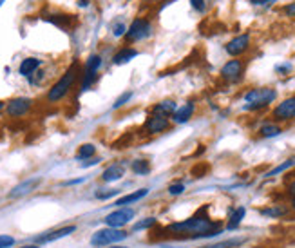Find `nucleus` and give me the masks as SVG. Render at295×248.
<instances>
[{"instance_id": "nucleus-1", "label": "nucleus", "mask_w": 295, "mask_h": 248, "mask_svg": "<svg viewBox=\"0 0 295 248\" xmlns=\"http://www.w3.org/2000/svg\"><path fill=\"white\" fill-rule=\"evenodd\" d=\"M208 205L203 207L185 221L170 223L168 227L161 228L160 232L167 237H188V239H201V237H212L221 234V223L219 221H212L208 216Z\"/></svg>"}, {"instance_id": "nucleus-2", "label": "nucleus", "mask_w": 295, "mask_h": 248, "mask_svg": "<svg viewBox=\"0 0 295 248\" xmlns=\"http://www.w3.org/2000/svg\"><path fill=\"white\" fill-rule=\"evenodd\" d=\"M275 96H277L275 89H268V87L252 89V91H248L247 94H244V102H247L244 109H247V111H259V109L270 105L272 102L275 100Z\"/></svg>"}, {"instance_id": "nucleus-3", "label": "nucleus", "mask_w": 295, "mask_h": 248, "mask_svg": "<svg viewBox=\"0 0 295 248\" xmlns=\"http://www.w3.org/2000/svg\"><path fill=\"white\" fill-rule=\"evenodd\" d=\"M75 80H76V64H72L71 67L67 69V72L62 76L60 80L56 82V84L53 85L51 89H49L47 100L53 102V104H55V102H58V100H62V98H64L65 94L69 92V89L72 87Z\"/></svg>"}, {"instance_id": "nucleus-4", "label": "nucleus", "mask_w": 295, "mask_h": 248, "mask_svg": "<svg viewBox=\"0 0 295 248\" xmlns=\"http://www.w3.org/2000/svg\"><path fill=\"white\" fill-rule=\"evenodd\" d=\"M129 234L121 228H102V230H96L91 237L92 246H111L114 243H120V241L127 239Z\"/></svg>"}, {"instance_id": "nucleus-5", "label": "nucleus", "mask_w": 295, "mask_h": 248, "mask_svg": "<svg viewBox=\"0 0 295 248\" xmlns=\"http://www.w3.org/2000/svg\"><path fill=\"white\" fill-rule=\"evenodd\" d=\"M151 35H152L151 22L145 20V18H136V20L129 26L127 33H125V38H127L129 42H140L149 38Z\"/></svg>"}, {"instance_id": "nucleus-6", "label": "nucleus", "mask_w": 295, "mask_h": 248, "mask_svg": "<svg viewBox=\"0 0 295 248\" xmlns=\"http://www.w3.org/2000/svg\"><path fill=\"white\" fill-rule=\"evenodd\" d=\"M134 210L129 207H121L118 208V210H114V212H111L107 217H105V225L111 228H121L125 227L127 223H131L132 217H134Z\"/></svg>"}, {"instance_id": "nucleus-7", "label": "nucleus", "mask_w": 295, "mask_h": 248, "mask_svg": "<svg viewBox=\"0 0 295 248\" xmlns=\"http://www.w3.org/2000/svg\"><path fill=\"white\" fill-rule=\"evenodd\" d=\"M272 116L277 121H290L295 120V96H290L281 102L277 107L272 111Z\"/></svg>"}, {"instance_id": "nucleus-8", "label": "nucleus", "mask_w": 295, "mask_h": 248, "mask_svg": "<svg viewBox=\"0 0 295 248\" xmlns=\"http://www.w3.org/2000/svg\"><path fill=\"white\" fill-rule=\"evenodd\" d=\"M170 127V121H168L167 116H161V114H154V112H151L147 116V120H145V132L147 134H160V132L167 131V129Z\"/></svg>"}, {"instance_id": "nucleus-9", "label": "nucleus", "mask_w": 295, "mask_h": 248, "mask_svg": "<svg viewBox=\"0 0 295 248\" xmlns=\"http://www.w3.org/2000/svg\"><path fill=\"white\" fill-rule=\"evenodd\" d=\"M102 65V56L100 55H92L89 56L87 64H85V72H84V82H82V91H87L91 87V84L94 82L96 72Z\"/></svg>"}, {"instance_id": "nucleus-10", "label": "nucleus", "mask_w": 295, "mask_h": 248, "mask_svg": "<svg viewBox=\"0 0 295 248\" xmlns=\"http://www.w3.org/2000/svg\"><path fill=\"white\" fill-rule=\"evenodd\" d=\"M244 64L241 60H230L221 67V76L227 82H239L243 78Z\"/></svg>"}, {"instance_id": "nucleus-11", "label": "nucleus", "mask_w": 295, "mask_h": 248, "mask_svg": "<svg viewBox=\"0 0 295 248\" xmlns=\"http://www.w3.org/2000/svg\"><path fill=\"white\" fill-rule=\"evenodd\" d=\"M33 105V100L31 98H13L11 102H8V105H6V111H8L9 116L13 118H20L24 116V114H28V111L31 109Z\"/></svg>"}, {"instance_id": "nucleus-12", "label": "nucleus", "mask_w": 295, "mask_h": 248, "mask_svg": "<svg viewBox=\"0 0 295 248\" xmlns=\"http://www.w3.org/2000/svg\"><path fill=\"white\" fill-rule=\"evenodd\" d=\"M248 47H250V35H247V33H244V35L235 36V38H232V40L225 45V49H227V53L230 56L243 55Z\"/></svg>"}, {"instance_id": "nucleus-13", "label": "nucleus", "mask_w": 295, "mask_h": 248, "mask_svg": "<svg viewBox=\"0 0 295 248\" xmlns=\"http://www.w3.org/2000/svg\"><path fill=\"white\" fill-rule=\"evenodd\" d=\"M38 185H40V180H38V178H31V180L22 181L20 185H16L11 192H9V197H11V200H16V197L28 196V194H31Z\"/></svg>"}, {"instance_id": "nucleus-14", "label": "nucleus", "mask_w": 295, "mask_h": 248, "mask_svg": "<svg viewBox=\"0 0 295 248\" xmlns=\"http://www.w3.org/2000/svg\"><path fill=\"white\" fill-rule=\"evenodd\" d=\"M194 111H195L194 102H187V104H183L181 107L176 109V112L172 114V121H174V123H187L192 118V114H194Z\"/></svg>"}, {"instance_id": "nucleus-15", "label": "nucleus", "mask_w": 295, "mask_h": 248, "mask_svg": "<svg viewBox=\"0 0 295 248\" xmlns=\"http://www.w3.org/2000/svg\"><path fill=\"white\" fill-rule=\"evenodd\" d=\"M75 230H76L75 225H69V227L58 228V230H55V232H47L45 236L36 237V243H51V241H56V239H62V237L71 236Z\"/></svg>"}, {"instance_id": "nucleus-16", "label": "nucleus", "mask_w": 295, "mask_h": 248, "mask_svg": "<svg viewBox=\"0 0 295 248\" xmlns=\"http://www.w3.org/2000/svg\"><path fill=\"white\" fill-rule=\"evenodd\" d=\"M125 176V167L121 163H112L109 165L107 168L102 174V180L107 181V183H112V181H118Z\"/></svg>"}, {"instance_id": "nucleus-17", "label": "nucleus", "mask_w": 295, "mask_h": 248, "mask_svg": "<svg viewBox=\"0 0 295 248\" xmlns=\"http://www.w3.org/2000/svg\"><path fill=\"white\" fill-rule=\"evenodd\" d=\"M244 214H247V208L244 207L230 208V210H228V223H227L228 230H235V228L239 227L241 221H243V217H244Z\"/></svg>"}, {"instance_id": "nucleus-18", "label": "nucleus", "mask_w": 295, "mask_h": 248, "mask_svg": "<svg viewBox=\"0 0 295 248\" xmlns=\"http://www.w3.org/2000/svg\"><path fill=\"white\" fill-rule=\"evenodd\" d=\"M147 194H149V188H140V190H136V192H131V194H127V196L120 197L114 205L118 208H121V207H125V205H131V203H136V201L143 200Z\"/></svg>"}, {"instance_id": "nucleus-19", "label": "nucleus", "mask_w": 295, "mask_h": 248, "mask_svg": "<svg viewBox=\"0 0 295 248\" xmlns=\"http://www.w3.org/2000/svg\"><path fill=\"white\" fill-rule=\"evenodd\" d=\"M138 55H140V51H136V49H132V47H124V49H120V51L116 53L114 58H112V62H114L116 65L129 64V62H131L132 58H136Z\"/></svg>"}, {"instance_id": "nucleus-20", "label": "nucleus", "mask_w": 295, "mask_h": 248, "mask_svg": "<svg viewBox=\"0 0 295 248\" xmlns=\"http://www.w3.org/2000/svg\"><path fill=\"white\" fill-rule=\"evenodd\" d=\"M176 104L172 100H165V102H160L158 105H154V109H152V112L154 114H161V116H167L170 118L172 114L176 112Z\"/></svg>"}, {"instance_id": "nucleus-21", "label": "nucleus", "mask_w": 295, "mask_h": 248, "mask_svg": "<svg viewBox=\"0 0 295 248\" xmlns=\"http://www.w3.org/2000/svg\"><path fill=\"white\" fill-rule=\"evenodd\" d=\"M40 64L42 62L38 60V58H26V60H22L20 67H18V72H20L22 76H31L36 69L40 67Z\"/></svg>"}, {"instance_id": "nucleus-22", "label": "nucleus", "mask_w": 295, "mask_h": 248, "mask_svg": "<svg viewBox=\"0 0 295 248\" xmlns=\"http://www.w3.org/2000/svg\"><path fill=\"white\" fill-rule=\"evenodd\" d=\"M261 214L266 217H284L288 214V207H283V205H274V207H268V208H263Z\"/></svg>"}, {"instance_id": "nucleus-23", "label": "nucleus", "mask_w": 295, "mask_h": 248, "mask_svg": "<svg viewBox=\"0 0 295 248\" xmlns=\"http://www.w3.org/2000/svg\"><path fill=\"white\" fill-rule=\"evenodd\" d=\"M131 168L132 172L138 174V176H147L151 172V163L147 160H134L131 163Z\"/></svg>"}, {"instance_id": "nucleus-24", "label": "nucleus", "mask_w": 295, "mask_h": 248, "mask_svg": "<svg viewBox=\"0 0 295 248\" xmlns=\"http://www.w3.org/2000/svg\"><path fill=\"white\" fill-rule=\"evenodd\" d=\"M281 132H283L281 127L275 123H264V125H261V129H259V134L263 138H275V136H279Z\"/></svg>"}, {"instance_id": "nucleus-25", "label": "nucleus", "mask_w": 295, "mask_h": 248, "mask_svg": "<svg viewBox=\"0 0 295 248\" xmlns=\"http://www.w3.org/2000/svg\"><path fill=\"white\" fill-rule=\"evenodd\" d=\"M96 152V147L92 143H85L82 145L80 148H78V152H76V160H91L92 156H94Z\"/></svg>"}, {"instance_id": "nucleus-26", "label": "nucleus", "mask_w": 295, "mask_h": 248, "mask_svg": "<svg viewBox=\"0 0 295 248\" xmlns=\"http://www.w3.org/2000/svg\"><path fill=\"white\" fill-rule=\"evenodd\" d=\"M295 165V158H290V160H286L284 163H281L279 167H275L274 170H270V172L266 174V178H272V176H277V174L284 172V170H288V168H291Z\"/></svg>"}, {"instance_id": "nucleus-27", "label": "nucleus", "mask_w": 295, "mask_h": 248, "mask_svg": "<svg viewBox=\"0 0 295 248\" xmlns=\"http://www.w3.org/2000/svg\"><path fill=\"white\" fill-rule=\"evenodd\" d=\"M156 217H145L143 221H138V223L132 227V230L134 232H140V230H147V228H152V227H156Z\"/></svg>"}, {"instance_id": "nucleus-28", "label": "nucleus", "mask_w": 295, "mask_h": 248, "mask_svg": "<svg viewBox=\"0 0 295 248\" xmlns=\"http://www.w3.org/2000/svg\"><path fill=\"white\" fill-rule=\"evenodd\" d=\"M237 244H243V239H232V241H225V243L207 244V246H200V248H232V246H237Z\"/></svg>"}, {"instance_id": "nucleus-29", "label": "nucleus", "mask_w": 295, "mask_h": 248, "mask_svg": "<svg viewBox=\"0 0 295 248\" xmlns=\"http://www.w3.org/2000/svg\"><path fill=\"white\" fill-rule=\"evenodd\" d=\"M118 194H120L118 188H109V190H98L96 197H98V200H109V197H114L118 196Z\"/></svg>"}, {"instance_id": "nucleus-30", "label": "nucleus", "mask_w": 295, "mask_h": 248, "mask_svg": "<svg viewBox=\"0 0 295 248\" xmlns=\"http://www.w3.org/2000/svg\"><path fill=\"white\" fill-rule=\"evenodd\" d=\"M58 16H60V18H56V15L55 16H49L47 20L53 22V24H56V26H60V28H67L69 20H71V18H69V16H65V15H58Z\"/></svg>"}, {"instance_id": "nucleus-31", "label": "nucleus", "mask_w": 295, "mask_h": 248, "mask_svg": "<svg viewBox=\"0 0 295 248\" xmlns=\"http://www.w3.org/2000/svg\"><path fill=\"white\" fill-rule=\"evenodd\" d=\"M183 192H185V185L183 183L168 185V194H170V196H181Z\"/></svg>"}, {"instance_id": "nucleus-32", "label": "nucleus", "mask_w": 295, "mask_h": 248, "mask_svg": "<svg viewBox=\"0 0 295 248\" xmlns=\"http://www.w3.org/2000/svg\"><path fill=\"white\" fill-rule=\"evenodd\" d=\"M131 98H132V92H131V91L124 92V94H121V96L114 102V105H112V109H120V107H124V105L127 104V102L131 100Z\"/></svg>"}, {"instance_id": "nucleus-33", "label": "nucleus", "mask_w": 295, "mask_h": 248, "mask_svg": "<svg viewBox=\"0 0 295 248\" xmlns=\"http://www.w3.org/2000/svg\"><path fill=\"white\" fill-rule=\"evenodd\" d=\"M127 33V29H125V24H121V22H114L112 24V35L114 36H121Z\"/></svg>"}, {"instance_id": "nucleus-34", "label": "nucleus", "mask_w": 295, "mask_h": 248, "mask_svg": "<svg viewBox=\"0 0 295 248\" xmlns=\"http://www.w3.org/2000/svg\"><path fill=\"white\" fill-rule=\"evenodd\" d=\"M15 244V237L11 236H0V248H9Z\"/></svg>"}, {"instance_id": "nucleus-35", "label": "nucleus", "mask_w": 295, "mask_h": 248, "mask_svg": "<svg viewBox=\"0 0 295 248\" xmlns=\"http://www.w3.org/2000/svg\"><path fill=\"white\" fill-rule=\"evenodd\" d=\"M190 4L194 9H198L200 13L205 11V0H190Z\"/></svg>"}, {"instance_id": "nucleus-36", "label": "nucleus", "mask_w": 295, "mask_h": 248, "mask_svg": "<svg viewBox=\"0 0 295 248\" xmlns=\"http://www.w3.org/2000/svg\"><path fill=\"white\" fill-rule=\"evenodd\" d=\"M286 192H288V196L295 197V178L290 181V183L286 185Z\"/></svg>"}, {"instance_id": "nucleus-37", "label": "nucleus", "mask_w": 295, "mask_h": 248, "mask_svg": "<svg viewBox=\"0 0 295 248\" xmlns=\"http://www.w3.org/2000/svg\"><path fill=\"white\" fill-rule=\"evenodd\" d=\"M100 158H91V160H87V161H84V163H82V167L84 168H87V167H92V165H98L100 163Z\"/></svg>"}, {"instance_id": "nucleus-38", "label": "nucleus", "mask_w": 295, "mask_h": 248, "mask_svg": "<svg viewBox=\"0 0 295 248\" xmlns=\"http://www.w3.org/2000/svg\"><path fill=\"white\" fill-rule=\"evenodd\" d=\"M284 13H286L288 16H295V2H291V4L284 6Z\"/></svg>"}, {"instance_id": "nucleus-39", "label": "nucleus", "mask_w": 295, "mask_h": 248, "mask_svg": "<svg viewBox=\"0 0 295 248\" xmlns=\"http://www.w3.org/2000/svg\"><path fill=\"white\" fill-rule=\"evenodd\" d=\"M250 2L255 6H268V4H272V2H275V0H250Z\"/></svg>"}, {"instance_id": "nucleus-40", "label": "nucleus", "mask_w": 295, "mask_h": 248, "mask_svg": "<svg viewBox=\"0 0 295 248\" xmlns=\"http://www.w3.org/2000/svg\"><path fill=\"white\" fill-rule=\"evenodd\" d=\"M85 178H78V180H71V181H65V185H76V183H84Z\"/></svg>"}, {"instance_id": "nucleus-41", "label": "nucleus", "mask_w": 295, "mask_h": 248, "mask_svg": "<svg viewBox=\"0 0 295 248\" xmlns=\"http://www.w3.org/2000/svg\"><path fill=\"white\" fill-rule=\"evenodd\" d=\"M78 4H80V8H87V6H89V0H80Z\"/></svg>"}, {"instance_id": "nucleus-42", "label": "nucleus", "mask_w": 295, "mask_h": 248, "mask_svg": "<svg viewBox=\"0 0 295 248\" xmlns=\"http://www.w3.org/2000/svg\"><path fill=\"white\" fill-rule=\"evenodd\" d=\"M290 208L295 212V197H291V201H290Z\"/></svg>"}, {"instance_id": "nucleus-43", "label": "nucleus", "mask_w": 295, "mask_h": 248, "mask_svg": "<svg viewBox=\"0 0 295 248\" xmlns=\"http://www.w3.org/2000/svg\"><path fill=\"white\" fill-rule=\"evenodd\" d=\"M22 248H40V246H38V244H26V246Z\"/></svg>"}, {"instance_id": "nucleus-44", "label": "nucleus", "mask_w": 295, "mask_h": 248, "mask_svg": "<svg viewBox=\"0 0 295 248\" xmlns=\"http://www.w3.org/2000/svg\"><path fill=\"white\" fill-rule=\"evenodd\" d=\"M109 248H129V246H109Z\"/></svg>"}, {"instance_id": "nucleus-45", "label": "nucleus", "mask_w": 295, "mask_h": 248, "mask_svg": "<svg viewBox=\"0 0 295 248\" xmlns=\"http://www.w3.org/2000/svg\"><path fill=\"white\" fill-rule=\"evenodd\" d=\"M2 109H4V104H2V102H0V111H2Z\"/></svg>"}, {"instance_id": "nucleus-46", "label": "nucleus", "mask_w": 295, "mask_h": 248, "mask_svg": "<svg viewBox=\"0 0 295 248\" xmlns=\"http://www.w3.org/2000/svg\"><path fill=\"white\" fill-rule=\"evenodd\" d=\"M4 2H6V0H0V6H2V4H4Z\"/></svg>"}]
</instances>
